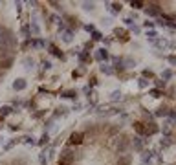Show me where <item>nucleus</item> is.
Here are the masks:
<instances>
[{"label":"nucleus","instance_id":"nucleus-1","mask_svg":"<svg viewBox=\"0 0 176 165\" xmlns=\"http://www.w3.org/2000/svg\"><path fill=\"white\" fill-rule=\"evenodd\" d=\"M81 158V152H77L75 149H72V147H66V149H62L61 151V162L66 165H70L72 162H75V160H79Z\"/></svg>","mask_w":176,"mask_h":165},{"label":"nucleus","instance_id":"nucleus-2","mask_svg":"<svg viewBox=\"0 0 176 165\" xmlns=\"http://www.w3.org/2000/svg\"><path fill=\"white\" fill-rule=\"evenodd\" d=\"M129 147H130V140H129L127 136H121V140L118 141V147H116V151H118V154L121 156V154H125V152L129 151Z\"/></svg>","mask_w":176,"mask_h":165},{"label":"nucleus","instance_id":"nucleus-3","mask_svg":"<svg viewBox=\"0 0 176 165\" xmlns=\"http://www.w3.org/2000/svg\"><path fill=\"white\" fill-rule=\"evenodd\" d=\"M145 13H147V17H158V15L162 13L160 4H149V6L145 7Z\"/></svg>","mask_w":176,"mask_h":165},{"label":"nucleus","instance_id":"nucleus-4","mask_svg":"<svg viewBox=\"0 0 176 165\" xmlns=\"http://www.w3.org/2000/svg\"><path fill=\"white\" fill-rule=\"evenodd\" d=\"M83 140H84V134H83V132H73V134H70V145H81Z\"/></svg>","mask_w":176,"mask_h":165},{"label":"nucleus","instance_id":"nucleus-5","mask_svg":"<svg viewBox=\"0 0 176 165\" xmlns=\"http://www.w3.org/2000/svg\"><path fill=\"white\" fill-rule=\"evenodd\" d=\"M160 129H158V125L154 123V121H149V123H145V136H152V134H156Z\"/></svg>","mask_w":176,"mask_h":165},{"label":"nucleus","instance_id":"nucleus-6","mask_svg":"<svg viewBox=\"0 0 176 165\" xmlns=\"http://www.w3.org/2000/svg\"><path fill=\"white\" fill-rule=\"evenodd\" d=\"M94 57H95L97 61H101V62H105V61L108 59V51H107L105 48H101V50H97V51H95V55H94Z\"/></svg>","mask_w":176,"mask_h":165},{"label":"nucleus","instance_id":"nucleus-7","mask_svg":"<svg viewBox=\"0 0 176 165\" xmlns=\"http://www.w3.org/2000/svg\"><path fill=\"white\" fill-rule=\"evenodd\" d=\"M134 130L138 132V136H145V123L143 121H136L134 123Z\"/></svg>","mask_w":176,"mask_h":165},{"label":"nucleus","instance_id":"nucleus-8","mask_svg":"<svg viewBox=\"0 0 176 165\" xmlns=\"http://www.w3.org/2000/svg\"><path fill=\"white\" fill-rule=\"evenodd\" d=\"M11 64H13V57H4L0 61V68H4V70H9Z\"/></svg>","mask_w":176,"mask_h":165},{"label":"nucleus","instance_id":"nucleus-9","mask_svg":"<svg viewBox=\"0 0 176 165\" xmlns=\"http://www.w3.org/2000/svg\"><path fill=\"white\" fill-rule=\"evenodd\" d=\"M62 40L64 42H72L73 40V31L72 29H64L62 31Z\"/></svg>","mask_w":176,"mask_h":165},{"label":"nucleus","instance_id":"nucleus-10","mask_svg":"<svg viewBox=\"0 0 176 165\" xmlns=\"http://www.w3.org/2000/svg\"><path fill=\"white\" fill-rule=\"evenodd\" d=\"M79 61H81L83 64H86V62H90V61H92V57H90V53H88V51H79Z\"/></svg>","mask_w":176,"mask_h":165},{"label":"nucleus","instance_id":"nucleus-11","mask_svg":"<svg viewBox=\"0 0 176 165\" xmlns=\"http://www.w3.org/2000/svg\"><path fill=\"white\" fill-rule=\"evenodd\" d=\"M105 75H112L114 73V70H112V66L110 64H107V62H101V68H99Z\"/></svg>","mask_w":176,"mask_h":165},{"label":"nucleus","instance_id":"nucleus-12","mask_svg":"<svg viewBox=\"0 0 176 165\" xmlns=\"http://www.w3.org/2000/svg\"><path fill=\"white\" fill-rule=\"evenodd\" d=\"M132 147H134L136 151H141V149H143V140H141V136H136V138H134Z\"/></svg>","mask_w":176,"mask_h":165},{"label":"nucleus","instance_id":"nucleus-13","mask_svg":"<svg viewBox=\"0 0 176 165\" xmlns=\"http://www.w3.org/2000/svg\"><path fill=\"white\" fill-rule=\"evenodd\" d=\"M114 35H116L118 39H121L123 42H125V40H129V35H127V31H125V29H116V31H114Z\"/></svg>","mask_w":176,"mask_h":165},{"label":"nucleus","instance_id":"nucleus-14","mask_svg":"<svg viewBox=\"0 0 176 165\" xmlns=\"http://www.w3.org/2000/svg\"><path fill=\"white\" fill-rule=\"evenodd\" d=\"M112 61H114V68H116L118 72H123V70H125V66H123V59H118V57H114Z\"/></svg>","mask_w":176,"mask_h":165},{"label":"nucleus","instance_id":"nucleus-15","mask_svg":"<svg viewBox=\"0 0 176 165\" xmlns=\"http://www.w3.org/2000/svg\"><path fill=\"white\" fill-rule=\"evenodd\" d=\"M13 88H15V90H18V92H20V90H24V88H26V81H24V79H17V81L13 83Z\"/></svg>","mask_w":176,"mask_h":165},{"label":"nucleus","instance_id":"nucleus-16","mask_svg":"<svg viewBox=\"0 0 176 165\" xmlns=\"http://www.w3.org/2000/svg\"><path fill=\"white\" fill-rule=\"evenodd\" d=\"M167 114H169V108H167V107H160V108L154 112V116H156V118H165Z\"/></svg>","mask_w":176,"mask_h":165},{"label":"nucleus","instance_id":"nucleus-17","mask_svg":"<svg viewBox=\"0 0 176 165\" xmlns=\"http://www.w3.org/2000/svg\"><path fill=\"white\" fill-rule=\"evenodd\" d=\"M50 51H51V53H53V55H57V57H59V59H64V55H62V53H61V51H59V48H57V46H55V44H50Z\"/></svg>","mask_w":176,"mask_h":165},{"label":"nucleus","instance_id":"nucleus-18","mask_svg":"<svg viewBox=\"0 0 176 165\" xmlns=\"http://www.w3.org/2000/svg\"><path fill=\"white\" fill-rule=\"evenodd\" d=\"M147 39H149L151 42H156V40H158V33H156L154 29H151V31H147Z\"/></svg>","mask_w":176,"mask_h":165},{"label":"nucleus","instance_id":"nucleus-19","mask_svg":"<svg viewBox=\"0 0 176 165\" xmlns=\"http://www.w3.org/2000/svg\"><path fill=\"white\" fill-rule=\"evenodd\" d=\"M130 156H119V160H118V165H130Z\"/></svg>","mask_w":176,"mask_h":165},{"label":"nucleus","instance_id":"nucleus-20","mask_svg":"<svg viewBox=\"0 0 176 165\" xmlns=\"http://www.w3.org/2000/svg\"><path fill=\"white\" fill-rule=\"evenodd\" d=\"M11 112H13V108H11V107H2V108H0V116H2V118L9 116Z\"/></svg>","mask_w":176,"mask_h":165},{"label":"nucleus","instance_id":"nucleus-21","mask_svg":"<svg viewBox=\"0 0 176 165\" xmlns=\"http://www.w3.org/2000/svg\"><path fill=\"white\" fill-rule=\"evenodd\" d=\"M123 66H125V68H134V66H136V61H132V59H123Z\"/></svg>","mask_w":176,"mask_h":165},{"label":"nucleus","instance_id":"nucleus-22","mask_svg":"<svg viewBox=\"0 0 176 165\" xmlns=\"http://www.w3.org/2000/svg\"><path fill=\"white\" fill-rule=\"evenodd\" d=\"M171 77H173V72H171V70H165V72L162 73V81H165V83H167Z\"/></svg>","mask_w":176,"mask_h":165},{"label":"nucleus","instance_id":"nucleus-23","mask_svg":"<svg viewBox=\"0 0 176 165\" xmlns=\"http://www.w3.org/2000/svg\"><path fill=\"white\" fill-rule=\"evenodd\" d=\"M39 162H40V165H48V160H46V151H42V152L39 154Z\"/></svg>","mask_w":176,"mask_h":165},{"label":"nucleus","instance_id":"nucleus-24","mask_svg":"<svg viewBox=\"0 0 176 165\" xmlns=\"http://www.w3.org/2000/svg\"><path fill=\"white\" fill-rule=\"evenodd\" d=\"M130 6H132L134 9H141L145 4H143V2H140V0H132V2H130Z\"/></svg>","mask_w":176,"mask_h":165},{"label":"nucleus","instance_id":"nucleus-25","mask_svg":"<svg viewBox=\"0 0 176 165\" xmlns=\"http://www.w3.org/2000/svg\"><path fill=\"white\" fill-rule=\"evenodd\" d=\"M154 44H156V46H158V48H167V46H169V42H167V40H165V39H160V40H156V42H154Z\"/></svg>","mask_w":176,"mask_h":165},{"label":"nucleus","instance_id":"nucleus-26","mask_svg":"<svg viewBox=\"0 0 176 165\" xmlns=\"http://www.w3.org/2000/svg\"><path fill=\"white\" fill-rule=\"evenodd\" d=\"M75 96H77V92H73V90H68V92L62 94V97H66V99H73Z\"/></svg>","mask_w":176,"mask_h":165},{"label":"nucleus","instance_id":"nucleus-27","mask_svg":"<svg viewBox=\"0 0 176 165\" xmlns=\"http://www.w3.org/2000/svg\"><path fill=\"white\" fill-rule=\"evenodd\" d=\"M173 145V140L169 138V136H165L163 140H162V147H171Z\"/></svg>","mask_w":176,"mask_h":165},{"label":"nucleus","instance_id":"nucleus-28","mask_svg":"<svg viewBox=\"0 0 176 165\" xmlns=\"http://www.w3.org/2000/svg\"><path fill=\"white\" fill-rule=\"evenodd\" d=\"M20 35H22V37H26V39H28V37H29V35H31V33H29V26H24V28H22V29H20Z\"/></svg>","mask_w":176,"mask_h":165},{"label":"nucleus","instance_id":"nucleus-29","mask_svg":"<svg viewBox=\"0 0 176 165\" xmlns=\"http://www.w3.org/2000/svg\"><path fill=\"white\" fill-rule=\"evenodd\" d=\"M152 77H154L152 70H143V79H152Z\"/></svg>","mask_w":176,"mask_h":165},{"label":"nucleus","instance_id":"nucleus-30","mask_svg":"<svg viewBox=\"0 0 176 165\" xmlns=\"http://www.w3.org/2000/svg\"><path fill=\"white\" fill-rule=\"evenodd\" d=\"M138 86H140V88H147V86H149V81L141 77V79H138Z\"/></svg>","mask_w":176,"mask_h":165},{"label":"nucleus","instance_id":"nucleus-31","mask_svg":"<svg viewBox=\"0 0 176 165\" xmlns=\"http://www.w3.org/2000/svg\"><path fill=\"white\" fill-rule=\"evenodd\" d=\"M66 20H68V24H70L72 28H73V26H77V22H79L75 17H66Z\"/></svg>","mask_w":176,"mask_h":165},{"label":"nucleus","instance_id":"nucleus-32","mask_svg":"<svg viewBox=\"0 0 176 165\" xmlns=\"http://www.w3.org/2000/svg\"><path fill=\"white\" fill-rule=\"evenodd\" d=\"M154 84H156V88L160 90V88H165V84H167V83H165V81H162V79H156V81H154Z\"/></svg>","mask_w":176,"mask_h":165},{"label":"nucleus","instance_id":"nucleus-33","mask_svg":"<svg viewBox=\"0 0 176 165\" xmlns=\"http://www.w3.org/2000/svg\"><path fill=\"white\" fill-rule=\"evenodd\" d=\"M151 96H152V97H162L163 94H162V90H158V88H152V90H151Z\"/></svg>","mask_w":176,"mask_h":165},{"label":"nucleus","instance_id":"nucleus-34","mask_svg":"<svg viewBox=\"0 0 176 165\" xmlns=\"http://www.w3.org/2000/svg\"><path fill=\"white\" fill-rule=\"evenodd\" d=\"M110 11H112V13H119V11H121V4H112Z\"/></svg>","mask_w":176,"mask_h":165},{"label":"nucleus","instance_id":"nucleus-35","mask_svg":"<svg viewBox=\"0 0 176 165\" xmlns=\"http://www.w3.org/2000/svg\"><path fill=\"white\" fill-rule=\"evenodd\" d=\"M101 39H103V35L99 31H92V40H101Z\"/></svg>","mask_w":176,"mask_h":165},{"label":"nucleus","instance_id":"nucleus-36","mask_svg":"<svg viewBox=\"0 0 176 165\" xmlns=\"http://www.w3.org/2000/svg\"><path fill=\"white\" fill-rule=\"evenodd\" d=\"M22 141H24V143H28V145H35V138H29V136L22 138Z\"/></svg>","mask_w":176,"mask_h":165},{"label":"nucleus","instance_id":"nucleus-37","mask_svg":"<svg viewBox=\"0 0 176 165\" xmlns=\"http://www.w3.org/2000/svg\"><path fill=\"white\" fill-rule=\"evenodd\" d=\"M24 64H26V68H31V66H33V59L26 57V59H24Z\"/></svg>","mask_w":176,"mask_h":165},{"label":"nucleus","instance_id":"nucleus-38","mask_svg":"<svg viewBox=\"0 0 176 165\" xmlns=\"http://www.w3.org/2000/svg\"><path fill=\"white\" fill-rule=\"evenodd\" d=\"M48 140H50V136H48V134H44V136L39 140V145H44V143H48Z\"/></svg>","mask_w":176,"mask_h":165},{"label":"nucleus","instance_id":"nucleus-39","mask_svg":"<svg viewBox=\"0 0 176 165\" xmlns=\"http://www.w3.org/2000/svg\"><path fill=\"white\" fill-rule=\"evenodd\" d=\"M42 68H44V70H50V68H51V62H50V61H42Z\"/></svg>","mask_w":176,"mask_h":165},{"label":"nucleus","instance_id":"nucleus-40","mask_svg":"<svg viewBox=\"0 0 176 165\" xmlns=\"http://www.w3.org/2000/svg\"><path fill=\"white\" fill-rule=\"evenodd\" d=\"M119 97H121V92H118V90H116V92H112V99H114V101H116V99H119Z\"/></svg>","mask_w":176,"mask_h":165},{"label":"nucleus","instance_id":"nucleus-41","mask_svg":"<svg viewBox=\"0 0 176 165\" xmlns=\"http://www.w3.org/2000/svg\"><path fill=\"white\" fill-rule=\"evenodd\" d=\"M132 31H134V35H140V33H141V28H138V26H132Z\"/></svg>","mask_w":176,"mask_h":165},{"label":"nucleus","instance_id":"nucleus-42","mask_svg":"<svg viewBox=\"0 0 176 165\" xmlns=\"http://www.w3.org/2000/svg\"><path fill=\"white\" fill-rule=\"evenodd\" d=\"M167 116H169L171 119H174V121H176V110H169V114H167Z\"/></svg>","mask_w":176,"mask_h":165},{"label":"nucleus","instance_id":"nucleus-43","mask_svg":"<svg viewBox=\"0 0 176 165\" xmlns=\"http://www.w3.org/2000/svg\"><path fill=\"white\" fill-rule=\"evenodd\" d=\"M169 62H171L173 66H176V55H169Z\"/></svg>","mask_w":176,"mask_h":165},{"label":"nucleus","instance_id":"nucleus-44","mask_svg":"<svg viewBox=\"0 0 176 165\" xmlns=\"http://www.w3.org/2000/svg\"><path fill=\"white\" fill-rule=\"evenodd\" d=\"M83 6H84V9H94V4H92V2H90V4H88V2H84Z\"/></svg>","mask_w":176,"mask_h":165},{"label":"nucleus","instance_id":"nucleus-45","mask_svg":"<svg viewBox=\"0 0 176 165\" xmlns=\"http://www.w3.org/2000/svg\"><path fill=\"white\" fill-rule=\"evenodd\" d=\"M143 26H145V28H154V22H151V20H147V22H143Z\"/></svg>","mask_w":176,"mask_h":165},{"label":"nucleus","instance_id":"nucleus-46","mask_svg":"<svg viewBox=\"0 0 176 165\" xmlns=\"http://www.w3.org/2000/svg\"><path fill=\"white\" fill-rule=\"evenodd\" d=\"M84 29H86V31H95V28H94L92 24H88V26H84Z\"/></svg>","mask_w":176,"mask_h":165},{"label":"nucleus","instance_id":"nucleus-47","mask_svg":"<svg viewBox=\"0 0 176 165\" xmlns=\"http://www.w3.org/2000/svg\"><path fill=\"white\" fill-rule=\"evenodd\" d=\"M92 48H94V44H92V42H86V44H84V50H92Z\"/></svg>","mask_w":176,"mask_h":165},{"label":"nucleus","instance_id":"nucleus-48","mask_svg":"<svg viewBox=\"0 0 176 165\" xmlns=\"http://www.w3.org/2000/svg\"><path fill=\"white\" fill-rule=\"evenodd\" d=\"M125 24H127V26H132V18H130V17H129V18H125Z\"/></svg>","mask_w":176,"mask_h":165},{"label":"nucleus","instance_id":"nucleus-49","mask_svg":"<svg viewBox=\"0 0 176 165\" xmlns=\"http://www.w3.org/2000/svg\"><path fill=\"white\" fill-rule=\"evenodd\" d=\"M90 84H92V86H95V84H97V79H95V77H92V79H90Z\"/></svg>","mask_w":176,"mask_h":165},{"label":"nucleus","instance_id":"nucleus-50","mask_svg":"<svg viewBox=\"0 0 176 165\" xmlns=\"http://www.w3.org/2000/svg\"><path fill=\"white\" fill-rule=\"evenodd\" d=\"M4 33H6V28H2V26H0V37H2Z\"/></svg>","mask_w":176,"mask_h":165},{"label":"nucleus","instance_id":"nucleus-51","mask_svg":"<svg viewBox=\"0 0 176 165\" xmlns=\"http://www.w3.org/2000/svg\"><path fill=\"white\" fill-rule=\"evenodd\" d=\"M57 165H66V163H62V162H59V163H57Z\"/></svg>","mask_w":176,"mask_h":165},{"label":"nucleus","instance_id":"nucleus-52","mask_svg":"<svg viewBox=\"0 0 176 165\" xmlns=\"http://www.w3.org/2000/svg\"><path fill=\"white\" fill-rule=\"evenodd\" d=\"M174 46H176V42H174Z\"/></svg>","mask_w":176,"mask_h":165}]
</instances>
